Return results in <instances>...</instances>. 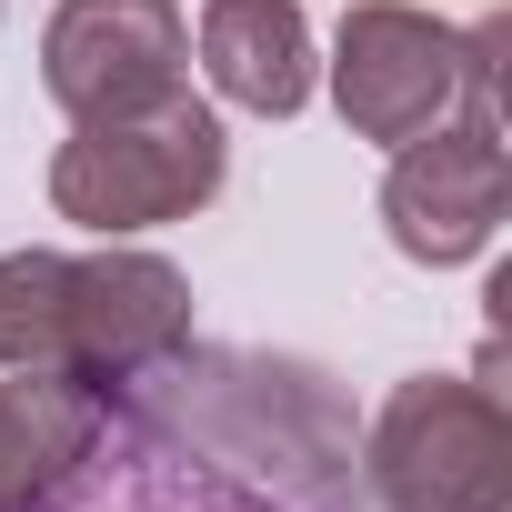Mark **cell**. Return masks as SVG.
I'll use <instances>...</instances> for the list:
<instances>
[{
    "label": "cell",
    "instance_id": "obj_1",
    "mask_svg": "<svg viewBox=\"0 0 512 512\" xmlns=\"http://www.w3.org/2000/svg\"><path fill=\"white\" fill-rule=\"evenodd\" d=\"M31 512H382L362 422L322 362L181 342L101 382L81 452Z\"/></svg>",
    "mask_w": 512,
    "mask_h": 512
},
{
    "label": "cell",
    "instance_id": "obj_2",
    "mask_svg": "<svg viewBox=\"0 0 512 512\" xmlns=\"http://www.w3.org/2000/svg\"><path fill=\"white\" fill-rule=\"evenodd\" d=\"M191 342V282L161 251H0V372L131 382Z\"/></svg>",
    "mask_w": 512,
    "mask_h": 512
},
{
    "label": "cell",
    "instance_id": "obj_3",
    "mask_svg": "<svg viewBox=\"0 0 512 512\" xmlns=\"http://www.w3.org/2000/svg\"><path fill=\"white\" fill-rule=\"evenodd\" d=\"M231 171V141H221V111L181 91L141 101V111H111V121H81L51 161V211L121 241V231H161V221H191Z\"/></svg>",
    "mask_w": 512,
    "mask_h": 512
},
{
    "label": "cell",
    "instance_id": "obj_4",
    "mask_svg": "<svg viewBox=\"0 0 512 512\" xmlns=\"http://www.w3.org/2000/svg\"><path fill=\"white\" fill-rule=\"evenodd\" d=\"M512 201V151H502V21L462 31V101L402 141L392 181H382V221L402 262H472L502 231Z\"/></svg>",
    "mask_w": 512,
    "mask_h": 512
},
{
    "label": "cell",
    "instance_id": "obj_5",
    "mask_svg": "<svg viewBox=\"0 0 512 512\" xmlns=\"http://www.w3.org/2000/svg\"><path fill=\"white\" fill-rule=\"evenodd\" d=\"M362 482L382 512H512V412L492 382L412 372L362 422Z\"/></svg>",
    "mask_w": 512,
    "mask_h": 512
},
{
    "label": "cell",
    "instance_id": "obj_6",
    "mask_svg": "<svg viewBox=\"0 0 512 512\" xmlns=\"http://www.w3.org/2000/svg\"><path fill=\"white\" fill-rule=\"evenodd\" d=\"M332 101L362 141H412L462 101V31L412 0H352L332 41Z\"/></svg>",
    "mask_w": 512,
    "mask_h": 512
},
{
    "label": "cell",
    "instance_id": "obj_7",
    "mask_svg": "<svg viewBox=\"0 0 512 512\" xmlns=\"http://www.w3.org/2000/svg\"><path fill=\"white\" fill-rule=\"evenodd\" d=\"M181 61H191V21L171 0H61L41 31V81L71 121H111L181 91Z\"/></svg>",
    "mask_w": 512,
    "mask_h": 512
},
{
    "label": "cell",
    "instance_id": "obj_8",
    "mask_svg": "<svg viewBox=\"0 0 512 512\" xmlns=\"http://www.w3.org/2000/svg\"><path fill=\"white\" fill-rule=\"evenodd\" d=\"M201 71L221 101L292 121L312 101V21L302 0H211L201 11Z\"/></svg>",
    "mask_w": 512,
    "mask_h": 512
},
{
    "label": "cell",
    "instance_id": "obj_9",
    "mask_svg": "<svg viewBox=\"0 0 512 512\" xmlns=\"http://www.w3.org/2000/svg\"><path fill=\"white\" fill-rule=\"evenodd\" d=\"M101 382H61V372H0V512H31L61 462L91 432Z\"/></svg>",
    "mask_w": 512,
    "mask_h": 512
}]
</instances>
